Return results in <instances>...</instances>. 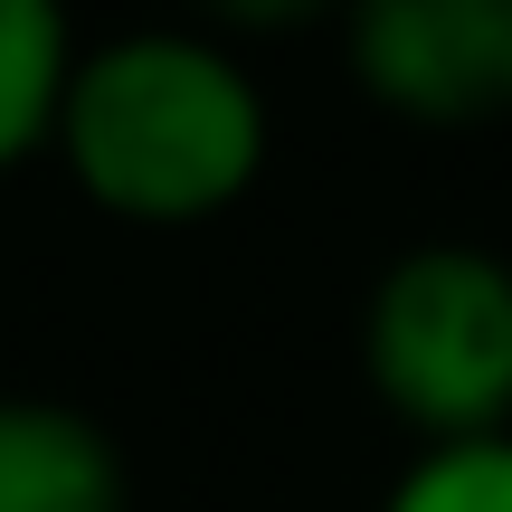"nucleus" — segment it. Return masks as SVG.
Wrapping results in <instances>:
<instances>
[{
	"label": "nucleus",
	"instance_id": "f257e3e1",
	"mask_svg": "<svg viewBox=\"0 0 512 512\" xmlns=\"http://www.w3.org/2000/svg\"><path fill=\"white\" fill-rule=\"evenodd\" d=\"M48 162L76 181L86 209L124 228H209L266 181L275 105L247 48L162 19V29L76 48Z\"/></svg>",
	"mask_w": 512,
	"mask_h": 512
},
{
	"label": "nucleus",
	"instance_id": "f03ea898",
	"mask_svg": "<svg viewBox=\"0 0 512 512\" xmlns=\"http://www.w3.org/2000/svg\"><path fill=\"white\" fill-rule=\"evenodd\" d=\"M361 380L418 446L512 427V266L475 238L399 247L361 294Z\"/></svg>",
	"mask_w": 512,
	"mask_h": 512
},
{
	"label": "nucleus",
	"instance_id": "7ed1b4c3",
	"mask_svg": "<svg viewBox=\"0 0 512 512\" xmlns=\"http://www.w3.org/2000/svg\"><path fill=\"white\" fill-rule=\"evenodd\" d=\"M342 67L418 133L512 124V0H342Z\"/></svg>",
	"mask_w": 512,
	"mask_h": 512
},
{
	"label": "nucleus",
	"instance_id": "20e7f679",
	"mask_svg": "<svg viewBox=\"0 0 512 512\" xmlns=\"http://www.w3.org/2000/svg\"><path fill=\"white\" fill-rule=\"evenodd\" d=\"M0 512H133L114 427L48 389H0Z\"/></svg>",
	"mask_w": 512,
	"mask_h": 512
},
{
	"label": "nucleus",
	"instance_id": "39448f33",
	"mask_svg": "<svg viewBox=\"0 0 512 512\" xmlns=\"http://www.w3.org/2000/svg\"><path fill=\"white\" fill-rule=\"evenodd\" d=\"M67 67H76L67 0H0V181H19L29 162H48Z\"/></svg>",
	"mask_w": 512,
	"mask_h": 512
},
{
	"label": "nucleus",
	"instance_id": "423d86ee",
	"mask_svg": "<svg viewBox=\"0 0 512 512\" xmlns=\"http://www.w3.org/2000/svg\"><path fill=\"white\" fill-rule=\"evenodd\" d=\"M380 512H512V427L503 437L418 446L399 465V484L380 494Z\"/></svg>",
	"mask_w": 512,
	"mask_h": 512
},
{
	"label": "nucleus",
	"instance_id": "0eeeda50",
	"mask_svg": "<svg viewBox=\"0 0 512 512\" xmlns=\"http://www.w3.org/2000/svg\"><path fill=\"white\" fill-rule=\"evenodd\" d=\"M190 29L228 38V48H256V38H304V29H332L342 0H181Z\"/></svg>",
	"mask_w": 512,
	"mask_h": 512
}]
</instances>
